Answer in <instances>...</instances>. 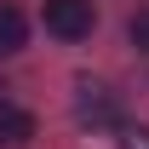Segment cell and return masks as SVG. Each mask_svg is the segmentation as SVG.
<instances>
[{
  "mask_svg": "<svg viewBox=\"0 0 149 149\" xmlns=\"http://www.w3.org/2000/svg\"><path fill=\"white\" fill-rule=\"evenodd\" d=\"M29 138H35V115L0 97V149H23Z\"/></svg>",
  "mask_w": 149,
  "mask_h": 149,
  "instance_id": "obj_2",
  "label": "cell"
},
{
  "mask_svg": "<svg viewBox=\"0 0 149 149\" xmlns=\"http://www.w3.org/2000/svg\"><path fill=\"white\" fill-rule=\"evenodd\" d=\"M92 29H97L92 0H46V35H57V40H86Z\"/></svg>",
  "mask_w": 149,
  "mask_h": 149,
  "instance_id": "obj_1",
  "label": "cell"
},
{
  "mask_svg": "<svg viewBox=\"0 0 149 149\" xmlns=\"http://www.w3.org/2000/svg\"><path fill=\"white\" fill-rule=\"evenodd\" d=\"M23 40H29V23H23L17 6H0V57L23 52Z\"/></svg>",
  "mask_w": 149,
  "mask_h": 149,
  "instance_id": "obj_3",
  "label": "cell"
},
{
  "mask_svg": "<svg viewBox=\"0 0 149 149\" xmlns=\"http://www.w3.org/2000/svg\"><path fill=\"white\" fill-rule=\"evenodd\" d=\"M126 40L138 46V52H149V6H143V12H132V23H126Z\"/></svg>",
  "mask_w": 149,
  "mask_h": 149,
  "instance_id": "obj_5",
  "label": "cell"
},
{
  "mask_svg": "<svg viewBox=\"0 0 149 149\" xmlns=\"http://www.w3.org/2000/svg\"><path fill=\"white\" fill-rule=\"evenodd\" d=\"M80 120H97V126H109V120H115L109 92H103V86H92V80L80 86Z\"/></svg>",
  "mask_w": 149,
  "mask_h": 149,
  "instance_id": "obj_4",
  "label": "cell"
}]
</instances>
